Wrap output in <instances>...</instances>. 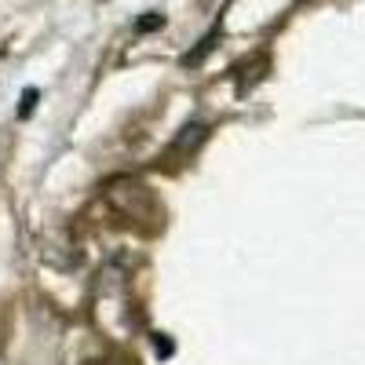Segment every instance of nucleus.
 I'll list each match as a JSON object with an SVG mask.
<instances>
[{
	"mask_svg": "<svg viewBox=\"0 0 365 365\" xmlns=\"http://www.w3.org/2000/svg\"><path fill=\"white\" fill-rule=\"evenodd\" d=\"M205 139H208V125H201V120H190V125L172 139V146L165 150L161 161H165V165H175V158H190Z\"/></svg>",
	"mask_w": 365,
	"mask_h": 365,
	"instance_id": "obj_1",
	"label": "nucleus"
},
{
	"mask_svg": "<svg viewBox=\"0 0 365 365\" xmlns=\"http://www.w3.org/2000/svg\"><path fill=\"white\" fill-rule=\"evenodd\" d=\"M150 344H154V354H158L161 361H168V358H172V351H175V344L165 336V332H154V336H150Z\"/></svg>",
	"mask_w": 365,
	"mask_h": 365,
	"instance_id": "obj_4",
	"label": "nucleus"
},
{
	"mask_svg": "<svg viewBox=\"0 0 365 365\" xmlns=\"http://www.w3.org/2000/svg\"><path fill=\"white\" fill-rule=\"evenodd\" d=\"M37 103H41V91H37V88H26V91H22V99H19V120H26L29 113H34Z\"/></svg>",
	"mask_w": 365,
	"mask_h": 365,
	"instance_id": "obj_3",
	"label": "nucleus"
},
{
	"mask_svg": "<svg viewBox=\"0 0 365 365\" xmlns=\"http://www.w3.org/2000/svg\"><path fill=\"white\" fill-rule=\"evenodd\" d=\"M216 41H220V29H212L208 37H201V41H197V48H194V51H187V55H182V66H187V70L201 66V63H205V55H212V51H216Z\"/></svg>",
	"mask_w": 365,
	"mask_h": 365,
	"instance_id": "obj_2",
	"label": "nucleus"
},
{
	"mask_svg": "<svg viewBox=\"0 0 365 365\" xmlns=\"http://www.w3.org/2000/svg\"><path fill=\"white\" fill-rule=\"evenodd\" d=\"M161 26H165V15H146V19L135 22L139 34H154V29H161Z\"/></svg>",
	"mask_w": 365,
	"mask_h": 365,
	"instance_id": "obj_5",
	"label": "nucleus"
}]
</instances>
